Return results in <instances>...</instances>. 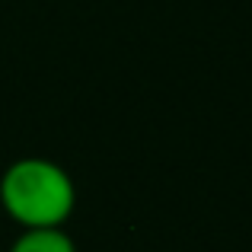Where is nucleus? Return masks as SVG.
<instances>
[{
	"mask_svg": "<svg viewBox=\"0 0 252 252\" xmlns=\"http://www.w3.org/2000/svg\"><path fill=\"white\" fill-rule=\"evenodd\" d=\"M0 204L23 230L64 227L77 204V189L67 169L45 157L16 160L0 179Z\"/></svg>",
	"mask_w": 252,
	"mask_h": 252,
	"instance_id": "nucleus-1",
	"label": "nucleus"
},
{
	"mask_svg": "<svg viewBox=\"0 0 252 252\" xmlns=\"http://www.w3.org/2000/svg\"><path fill=\"white\" fill-rule=\"evenodd\" d=\"M10 252H77V246L61 227H35L23 230Z\"/></svg>",
	"mask_w": 252,
	"mask_h": 252,
	"instance_id": "nucleus-2",
	"label": "nucleus"
}]
</instances>
